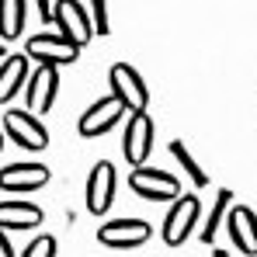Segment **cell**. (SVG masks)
Segmentation results:
<instances>
[{
	"label": "cell",
	"instance_id": "obj_25",
	"mask_svg": "<svg viewBox=\"0 0 257 257\" xmlns=\"http://www.w3.org/2000/svg\"><path fill=\"white\" fill-rule=\"evenodd\" d=\"M0 153H4V132H0Z\"/></svg>",
	"mask_w": 257,
	"mask_h": 257
},
{
	"label": "cell",
	"instance_id": "obj_8",
	"mask_svg": "<svg viewBox=\"0 0 257 257\" xmlns=\"http://www.w3.org/2000/svg\"><path fill=\"white\" fill-rule=\"evenodd\" d=\"M153 150V118L146 111H136L125 118V136H122V153L132 167H146V157Z\"/></svg>",
	"mask_w": 257,
	"mask_h": 257
},
{
	"label": "cell",
	"instance_id": "obj_13",
	"mask_svg": "<svg viewBox=\"0 0 257 257\" xmlns=\"http://www.w3.org/2000/svg\"><path fill=\"white\" fill-rule=\"evenodd\" d=\"M226 229H229V240L240 254L257 257V212L250 205H233L226 212Z\"/></svg>",
	"mask_w": 257,
	"mask_h": 257
},
{
	"label": "cell",
	"instance_id": "obj_7",
	"mask_svg": "<svg viewBox=\"0 0 257 257\" xmlns=\"http://www.w3.org/2000/svg\"><path fill=\"white\" fill-rule=\"evenodd\" d=\"M118 177H115V167L108 164V160H101V164H94L90 174H87V184H84V205L87 212L101 215L111 209V202H115V184Z\"/></svg>",
	"mask_w": 257,
	"mask_h": 257
},
{
	"label": "cell",
	"instance_id": "obj_22",
	"mask_svg": "<svg viewBox=\"0 0 257 257\" xmlns=\"http://www.w3.org/2000/svg\"><path fill=\"white\" fill-rule=\"evenodd\" d=\"M0 257H14V247H11V240L4 236V229H0Z\"/></svg>",
	"mask_w": 257,
	"mask_h": 257
},
{
	"label": "cell",
	"instance_id": "obj_6",
	"mask_svg": "<svg viewBox=\"0 0 257 257\" xmlns=\"http://www.w3.org/2000/svg\"><path fill=\"white\" fill-rule=\"evenodd\" d=\"M122 118H128L125 104H122L118 97L108 94V97H101V101H94V104L84 108V115H80V122H77V132H80L84 139H94V136L111 132Z\"/></svg>",
	"mask_w": 257,
	"mask_h": 257
},
{
	"label": "cell",
	"instance_id": "obj_21",
	"mask_svg": "<svg viewBox=\"0 0 257 257\" xmlns=\"http://www.w3.org/2000/svg\"><path fill=\"white\" fill-rule=\"evenodd\" d=\"M35 11H39V21H52V0H35Z\"/></svg>",
	"mask_w": 257,
	"mask_h": 257
},
{
	"label": "cell",
	"instance_id": "obj_3",
	"mask_svg": "<svg viewBox=\"0 0 257 257\" xmlns=\"http://www.w3.org/2000/svg\"><path fill=\"white\" fill-rule=\"evenodd\" d=\"M198 219H202V202L195 195H181L177 202H171L167 219H164V243L167 247H181L195 233Z\"/></svg>",
	"mask_w": 257,
	"mask_h": 257
},
{
	"label": "cell",
	"instance_id": "obj_10",
	"mask_svg": "<svg viewBox=\"0 0 257 257\" xmlns=\"http://www.w3.org/2000/svg\"><path fill=\"white\" fill-rule=\"evenodd\" d=\"M4 132L21 150H28V153H42L45 146H49V128L35 115H28V111H7L4 115Z\"/></svg>",
	"mask_w": 257,
	"mask_h": 257
},
{
	"label": "cell",
	"instance_id": "obj_19",
	"mask_svg": "<svg viewBox=\"0 0 257 257\" xmlns=\"http://www.w3.org/2000/svg\"><path fill=\"white\" fill-rule=\"evenodd\" d=\"M56 250H59L56 236H52V233H42V236L28 240V247H25V254H21V257H56Z\"/></svg>",
	"mask_w": 257,
	"mask_h": 257
},
{
	"label": "cell",
	"instance_id": "obj_17",
	"mask_svg": "<svg viewBox=\"0 0 257 257\" xmlns=\"http://www.w3.org/2000/svg\"><path fill=\"white\" fill-rule=\"evenodd\" d=\"M229 202H233V191H229V188H222V191L215 195L209 215H205V226H202V243H215V233H219L222 219H226V212H229Z\"/></svg>",
	"mask_w": 257,
	"mask_h": 257
},
{
	"label": "cell",
	"instance_id": "obj_20",
	"mask_svg": "<svg viewBox=\"0 0 257 257\" xmlns=\"http://www.w3.org/2000/svg\"><path fill=\"white\" fill-rule=\"evenodd\" d=\"M90 25H94V35H108V32H111L108 0H90Z\"/></svg>",
	"mask_w": 257,
	"mask_h": 257
},
{
	"label": "cell",
	"instance_id": "obj_1",
	"mask_svg": "<svg viewBox=\"0 0 257 257\" xmlns=\"http://www.w3.org/2000/svg\"><path fill=\"white\" fill-rule=\"evenodd\" d=\"M128 188L146 202H177L181 198V181L160 167H132Z\"/></svg>",
	"mask_w": 257,
	"mask_h": 257
},
{
	"label": "cell",
	"instance_id": "obj_5",
	"mask_svg": "<svg viewBox=\"0 0 257 257\" xmlns=\"http://www.w3.org/2000/svg\"><path fill=\"white\" fill-rule=\"evenodd\" d=\"M108 84H111V97H118V101L125 104L128 115L146 111V104H150V90H146L143 77H139L128 63H115V66L108 70Z\"/></svg>",
	"mask_w": 257,
	"mask_h": 257
},
{
	"label": "cell",
	"instance_id": "obj_18",
	"mask_svg": "<svg viewBox=\"0 0 257 257\" xmlns=\"http://www.w3.org/2000/svg\"><path fill=\"white\" fill-rule=\"evenodd\" d=\"M171 157L177 160V164H181V171L188 174V181H191L195 188H205V184H209V174L198 167V160L191 157V150H188L181 139H174V143H171Z\"/></svg>",
	"mask_w": 257,
	"mask_h": 257
},
{
	"label": "cell",
	"instance_id": "obj_24",
	"mask_svg": "<svg viewBox=\"0 0 257 257\" xmlns=\"http://www.w3.org/2000/svg\"><path fill=\"white\" fill-rule=\"evenodd\" d=\"M4 59H7V49H4V45H0V63H4Z\"/></svg>",
	"mask_w": 257,
	"mask_h": 257
},
{
	"label": "cell",
	"instance_id": "obj_16",
	"mask_svg": "<svg viewBox=\"0 0 257 257\" xmlns=\"http://www.w3.org/2000/svg\"><path fill=\"white\" fill-rule=\"evenodd\" d=\"M25 18H28V4L25 0H0V39L4 42H18L25 32Z\"/></svg>",
	"mask_w": 257,
	"mask_h": 257
},
{
	"label": "cell",
	"instance_id": "obj_4",
	"mask_svg": "<svg viewBox=\"0 0 257 257\" xmlns=\"http://www.w3.org/2000/svg\"><path fill=\"white\" fill-rule=\"evenodd\" d=\"M25 56L28 59H35L39 66H70V63H77V56H80V49L77 45H70L59 32H42V35H32L28 45H25Z\"/></svg>",
	"mask_w": 257,
	"mask_h": 257
},
{
	"label": "cell",
	"instance_id": "obj_12",
	"mask_svg": "<svg viewBox=\"0 0 257 257\" xmlns=\"http://www.w3.org/2000/svg\"><path fill=\"white\" fill-rule=\"evenodd\" d=\"M49 184V167L45 164H7L0 167V191H11V195H21V191H39Z\"/></svg>",
	"mask_w": 257,
	"mask_h": 257
},
{
	"label": "cell",
	"instance_id": "obj_11",
	"mask_svg": "<svg viewBox=\"0 0 257 257\" xmlns=\"http://www.w3.org/2000/svg\"><path fill=\"white\" fill-rule=\"evenodd\" d=\"M25 87H28V94H25L28 115H45V111H52L56 94H59V70H56V66H39V70L28 77Z\"/></svg>",
	"mask_w": 257,
	"mask_h": 257
},
{
	"label": "cell",
	"instance_id": "obj_9",
	"mask_svg": "<svg viewBox=\"0 0 257 257\" xmlns=\"http://www.w3.org/2000/svg\"><path fill=\"white\" fill-rule=\"evenodd\" d=\"M150 222L146 219H111L97 229V240L111 250H132V247H143L150 240Z\"/></svg>",
	"mask_w": 257,
	"mask_h": 257
},
{
	"label": "cell",
	"instance_id": "obj_2",
	"mask_svg": "<svg viewBox=\"0 0 257 257\" xmlns=\"http://www.w3.org/2000/svg\"><path fill=\"white\" fill-rule=\"evenodd\" d=\"M52 21H56V32H59L70 45H77V49H84V45L94 39L90 14L84 11L80 0H56V7H52Z\"/></svg>",
	"mask_w": 257,
	"mask_h": 257
},
{
	"label": "cell",
	"instance_id": "obj_15",
	"mask_svg": "<svg viewBox=\"0 0 257 257\" xmlns=\"http://www.w3.org/2000/svg\"><path fill=\"white\" fill-rule=\"evenodd\" d=\"M42 226V209L32 202H0V229H35Z\"/></svg>",
	"mask_w": 257,
	"mask_h": 257
},
{
	"label": "cell",
	"instance_id": "obj_14",
	"mask_svg": "<svg viewBox=\"0 0 257 257\" xmlns=\"http://www.w3.org/2000/svg\"><path fill=\"white\" fill-rule=\"evenodd\" d=\"M25 84H28V56L14 52L0 63V104H7Z\"/></svg>",
	"mask_w": 257,
	"mask_h": 257
},
{
	"label": "cell",
	"instance_id": "obj_23",
	"mask_svg": "<svg viewBox=\"0 0 257 257\" xmlns=\"http://www.w3.org/2000/svg\"><path fill=\"white\" fill-rule=\"evenodd\" d=\"M212 257H226V250H219V247H215V250H212Z\"/></svg>",
	"mask_w": 257,
	"mask_h": 257
}]
</instances>
